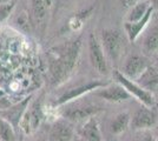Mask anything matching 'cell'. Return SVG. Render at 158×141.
<instances>
[{"instance_id":"cell-8","label":"cell","mask_w":158,"mask_h":141,"mask_svg":"<svg viewBox=\"0 0 158 141\" xmlns=\"http://www.w3.org/2000/svg\"><path fill=\"white\" fill-rule=\"evenodd\" d=\"M99 99H103L109 102L118 104V102H124V101L131 100L132 95L125 88L123 87L119 82H109L107 85L94 89L92 92Z\"/></svg>"},{"instance_id":"cell-24","label":"cell","mask_w":158,"mask_h":141,"mask_svg":"<svg viewBox=\"0 0 158 141\" xmlns=\"http://www.w3.org/2000/svg\"><path fill=\"white\" fill-rule=\"evenodd\" d=\"M139 0H120V2H122V6L126 8V10H129V8H131L133 5H136L137 2H138Z\"/></svg>"},{"instance_id":"cell-32","label":"cell","mask_w":158,"mask_h":141,"mask_svg":"<svg viewBox=\"0 0 158 141\" xmlns=\"http://www.w3.org/2000/svg\"><path fill=\"white\" fill-rule=\"evenodd\" d=\"M157 139H158V135H157Z\"/></svg>"},{"instance_id":"cell-25","label":"cell","mask_w":158,"mask_h":141,"mask_svg":"<svg viewBox=\"0 0 158 141\" xmlns=\"http://www.w3.org/2000/svg\"><path fill=\"white\" fill-rule=\"evenodd\" d=\"M150 5L153 7V10H158V0H150Z\"/></svg>"},{"instance_id":"cell-19","label":"cell","mask_w":158,"mask_h":141,"mask_svg":"<svg viewBox=\"0 0 158 141\" xmlns=\"http://www.w3.org/2000/svg\"><path fill=\"white\" fill-rule=\"evenodd\" d=\"M51 0H32V12L37 20H43L46 17Z\"/></svg>"},{"instance_id":"cell-17","label":"cell","mask_w":158,"mask_h":141,"mask_svg":"<svg viewBox=\"0 0 158 141\" xmlns=\"http://www.w3.org/2000/svg\"><path fill=\"white\" fill-rule=\"evenodd\" d=\"M130 120H131V115L127 112H122V113L114 115L110 122V126H109L111 134H123L126 129L130 127Z\"/></svg>"},{"instance_id":"cell-21","label":"cell","mask_w":158,"mask_h":141,"mask_svg":"<svg viewBox=\"0 0 158 141\" xmlns=\"http://www.w3.org/2000/svg\"><path fill=\"white\" fill-rule=\"evenodd\" d=\"M14 7H15V1H10V2H2L0 4V22L5 21L12 14Z\"/></svg>"},{"instance_id":"cell-23","label":"cell","mask_w":158,"mask_h":141,"mask_svg":"<svg viewBox=\"0 0 158 141\" xmlns=\"http://www.w3.org/2000/svg\"><path fill=\"white\" fill-rule=\"evenodd\" d=\"M11 105H12V102H11V100L7 98L6 95L0 98V111H1V109H5V108H7V107H10Z\"/></svg>"},{"instance_id":"cell-7","label":"cell","mask_w":158,"mask_h":141,"mask_svg":"<svg viewBox=\"0 0 158 141\" xmlns=\"http://www.w3.org/2000/svg\"><path fill=\"white\" fill-rule=\"evenodd\" d=\"M32 98L33 95H28L19 102L12 104L10 107L0 111V116L12 125L14 131L17 132V134L20 132V122L23 120L24 114H25V112L27 111V108L32 101Z\"/></svg>"},{"instance_id":"cell-26","label":"cell","mask_w":158,"mask_h":141,"mask_svg":"<svg viewBox=\"0 0 158 141\" xmlns=\"http://www.w3.org/2000/svg\"><path fill=\"white\" fill-rule=\"evenodd\" d=\"M5 95H6V93H5V91L0 88V98H1V96H5Z\"/></svg>"},{"instance_id":"cell-30","label":"cell","mask_w":158,"mask_h":141,"mask_svg":"<svg viewBox=\"0 0 158 141\" xmlns=\"http://www.w3.org/2000/svg\"><path fill=\"white\" fill-rule=\"evenodd\" d=\"M73 141H80V140H73Z\"/></svg>"},{"instance_id":"cell-16","label":"cell","mask_w":158,"mask_h":141,"mask_svg":"<svg viewBox=\"0 0 158 141\" xmlns=\"http://www.w3.org/2000/svg\"><path fill=\"white\" fill-rule=\"evenodd\" d=\"M143 51L145 54H156L158 52V19L152 22L145 33Z\"/></svg>"},{"instance_id":"cell-4","label":"cell","mask_w":158,"mask_h":141,"mask_svg":"<svg viewBox=\"0 0 158 141\" xmlns=\"http://www.w3.org/2000/svg\"><path fill=\"white\" fill-rule=\"evenodd\" d=\"M64 106L65 107L60 112V115L69 121H71L72 123H78V122L87 120L92 116H96L102 111L100 106L85 102V101L76 102V100H73L69 104H65Z\"/></svg>"},{"instance_id":"cell-28","label":"cell","mask_w":158,"mask_h":141,"mask_svg":"<svg viewBox=\"0 0 158 141\" xmlns=\"http://www.w3.org/2000/svg\"><path fill=\"white\" fill-rule=\"evenodd\" d=\"M155 98H156V101H158V92H157V94L155 95Z\"/></svg>"},{"instance_id":"cell-27","label":"cell","mask_w":158,"mask_h":141,"mask_svg":"<svg viewBox=\"0 0 158 141\" xmlns=\"http://www.w3.org/2000/svg\"><path fill=\"white\" fill-rule=\"evenodd\" d=\"M10 1H13V0H0V4H2V2H10Z\"/></svg>"},{"instance_id":"cell-11","label":"cell","mask_w":158,"mask_h":141,"mask_svg":"<svg viewBox=\"0 0 158 141\" xmlns=\"http://www.w3.org/2000/svg\"><path fill=\"white\" fill-rule=\"evenodd\" d=\"M157 125V115L148 106H140L135 111L130 120V128L133 131L151 129Z\"/></svg>"},{"instance_id":"cell-9","label":"cell","mask_w":158,"mask_h":141,"mask_svg":"<svg viewBox=\"0 0 158 141\" xmlns=\"http://www.w3.org/2000/svg\"><path fill=\"white\" fill-rule=\"evenodd\" d=\"M89 57L92 67L100 74H107V61L100 41L93 33L89 35Z\"/></svg>"},{"instance_id":"cell-20","label":"cell","mask_w":158,"mask_h":141,"mask_svg":"<svg viewBox=\"0 0 158 141\" xmlns=\"http://www.w3.org/2000/svg\"><path fill=\"white\" fill-rule=\"evenodd\" d=\"M17 135L12 125L0 116V141H17Z\"/></svg>"},{"instance_id":"cell-2","label":"cell","mask_w":158,"mask_h":141,"mask_svg":"<svg viewBox=\"0 0 158 141\" xmlns=\"http://www.w3.org/2000/svg\"><path fill=\"white\" fill-rule=\"evenodd\" d=\"M109 84V81L100 80V79H96V80H86V81H79L76 85H70L67 88L63 89L57 93L51 101V107L58 108L64 106L65 104H69L73 100H77L78 98H81L83 95L87 93H91L94 89L99 87H103Z\"/></svg>"},{"instance_id":"cell-29","label":"cell","mask_w":158,"mask_h":141,"mask_svg":"<svg viewBox=\"0 0 158 141\" xmlns=\"http://www.w3.org/2000/svg\"><path fill=\"white\" fill-rule=\"evenodd\" d=\"M25 141H35V140H28V139H27V140H25Z\"/></svg>"},{"instance_id":"cell-22","label":"cell","mask_w":158,"mask_h":141,"mask_svg":"<svg viewBox=\"0 0 158 141\" xmlns=\"http://www.w3.org/2000/svg\"><path fill=\"white\" fill-rule=\"evenodd\" d=\"M139 134L136 136L135 141H158L157 135L152 133L150 129H145V131H138Z\"/></svg>"},{"instance_id":"cell-6","label":"cell","mask_w":158,"mask_h":141,"mask_svg":"<svg viewBox=\"0 0 158 141\" xmlns=\"http://www.w3.org/2000/svg\"><path fill=\"white\" fill-rule=\"evenodd\" d=\"M44 119V112L41 108L40 100L31 101L27 111L24 114V118L20 122V131H23L26 135L38 131L41 121Z\"/></svg>"},{"instance_id":"cell-15","label":"cell","mask_w":158,"mask_h":141,"mask_svg":"<svg viewBox=\"0 0 158 141\" xmlns=\"http://www.w3.org/2000/svg\"><path fill=\"white\" fill-rule=\"evenodd\" d=\"M136 82L139 86L151 92V93H157L158 92V64L156 65H150L149 67L142 73V75L136 80Z\"/></svg>"},{"instance_id":"cell-1","label":"cell","mask_w":158,"mask_h":141,"mask_svg":"<svg viewBox=\"0 0 158 141\" xmlns=\"http://www.w3.org/2000/svg\"><path fill=\"white\" fill-rule=\"evenodd\" d=\"M81 49V39L77 38L61 45L53 47L48 51L47 64L50 82L54 87L65 84L77 67Z\"/></svg>"},{"instance_id":"cell-18","label":"cell","mask_w":158,"mask_h":141,"mask_svg":"<svg viewBox=\"0 0 158 141\" xmlns=\"http://www.w3.org/2000/svg\"><path fill=\"white\" fill-rule=\"evenodd\" d=\"M150 2L149 1H138L136 5H133L131 8H129V12L126 14L125 21L129 22H135V21L140 20L145 13L148 12V10L150 8Z\"/></svg>"},{"instance_id":"cell-3","label":"cell","mask_w":158,"mask_h":141,"mask_svg":"<svg viewBox=\"0 0 158 141\" xmlns=\"http://www.w3.org/2000/svg\"><path fill=\"white\" fill-rule=\"evenodd\" d=\"M100 44L104 49V53L110 58V60H120L125 51V40L122 32L116 28H106L100 33Z\"/></svg>"},{"instance_id":"cell-14","label":"cell","mask_w":158,"mask_h":141,"mask_svg":"<svg viewBox=\"0 0 158 141\" xmlns=\"http://www.w3.org/2000/svg\"><path fill=\"white\" fill-rule=\"evenodd\" d=\"M79 135L84 141H104L100 125L96 116L84 121L83 126L79 129Z\"/></svg>"},{"instance_id":"cell-13","label":"cell","mask_w":158,"mask_h":141,"mask_svg":"<svg viewBox=\"0 0 158 141\" xmlns=\"http://www.w3.org/2000/svg\"><path fill=\"white\" fill-rule=\"evenodd\" d=\"M153 7L150 6V8L148 10V12L145 13V15L138 21H135V22H129V21H125L124 22V29H125V33L127 35V39L131 41V42H135V41L138 39L140 37V34L144 32V29L146 28V26L150 24V20H151L152 13H153Z\"/></svg>"},{"instance_id":"cell-10","label":"cell","mask_w":158,"mask_h":141,"mask_svg":"<svg viewBox=\"0 0 158 141\" xmlns=\"http://www.w3.org/2000/svg\"><path fill=\"white\" fill-rule=\"evenodd\" d=\"M150 65H151L150 61L145 55L136 53L130 54L124 61L123 68L120 72L124 74L126 78H129L130 80L136 81Z\"/></svg>"},{"instance_id":"cell-12","label":"cell","mask_w":158,"mask_h":141,"mask_svg":"<svg viewBox=\"0 0 158 141\" xmlns=\"http://www.w3.org/2000/svg\"><path fill=\"white\" fill-rule=\"evenodd\" d=\"M76 136V131L73 123L65 118H59L53 122L50 128L51 141H73Z\"/></svg>"},{"instance_id":"cell-5","label":"cell","mask_w":158,"mask_h":141,"mask_svg":"<svg viewBox=\"0 0 158 141\" xmlns=\"http://www.w3.org/2000/svg\"><path fill=\"white\" fill-rule=\"evenodd\" d=\"M113 76L117 82H119L126 91L132 95V98H136L139 102H142V105L148 106V107L152 108L156 105V98L155 94L146 91L142 86H139L136 81L130 80L129 78H126L124 74L120 71H114L113 72Z\"/></svg>"},{"instance_id":"cell-31","label":"cell","mask_w":158,"mask_h":141,"mask_svg":"<svg viewBox=\"0 0 158 141\" xmlns=\"http://www.w3.org/2000/svg\"><path fill=\"white\" fill-rule=\"evenodd\" d=\"M157 64H158V59H157Z\"/></svg>"}]
</instances>
